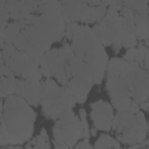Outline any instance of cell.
Segmentation results:
<instances>
[{"label":"cell","instance_id":"cell-1","mask_svg":"<svg viewBox=\"0 0 149 149\" xmlns=\"http://www.w3.org/2000/svg\"><path fill=\"white\" fill-rule=\"evenodd\" d=\"M35 118V112L22 97L6 98L1 113V146H15L28 141L33 135Z\"/></svg>","mask_w":149,"mask_h":149},{"label":"cell","instance_id":"cell-2","mask_svg":"<svg viewBox=\"0 0 149 149\" xmlns=\"http://www.w3.org/2000/svg\"><path fill=\"white\" fill-rule=\"evenodd\" d=\"M72 51L76 57L85 64L92 66L95 71L94 84H100L108 65L107 52L104 44L97 38L88 26H78L72 37Z\"/></svg>","mask_w":149,"mask_h":149},{"label":"cell","instance_id":"cell-3","mask_svg":"<svg viewBox=\"0 0 149 149\" xmlns=\"http://www.w3.org/2000/svg\"><path fill=\"white\" fill-rule=\"evenodd\" d=\"M77 100L68 88V86H59L58 88L43 93L42 112L47 118L62 119L65 113L74 106Z\"/></svg>","mask_w":149,"mask_h":149},{"label":"cell","instance_id":"cell-4","mask_svg":"<svg viewBox=\"0 0 149 149\" xmlns=\"http://www.w3.org/2000/svg\"><path fill=\"white\" fill-rule=\"evenodd\" d=\"M52 133L55 144H65L71 149L74 147L76 142L83 137L81 121L74 115L72 109H70L55 123Z\"/></svg>","mask_w":149,"mask_h":149},{"label":"cell","instance_id":"cell-5","mask_svg":"<svg viewBox=\"0 0 149 149\" xmlns=\"http://www.w3.org/2000/svg\"><path fill=\"white\" fill-rule=\"evenodd\" d=\"M129 97L136 102L149 100V73L141 69L136 62L128 63L125 69Z\"/></svg>","mask_w":149,"mask_h":149},{"label":"cell","instance_id":"cell-6","mask_svg":"<svg viewBox=\"0 0 149 149\" xmlns=\"http://www.w3.org/2000/svg\"><path fill=\"white\" fill-rule=\"evenodd\" d=\"M149 130V125L142 112L136 114H129L128 120L120 133H118V139L129 146L140 143L147 137V132Z\"/></svg>","mask_w":149,"mask_h":149},{"label":"cell","instance_id":"cell-7","mask_svg":"<svg viewBox=\"0 0 149 149\" xmlns=\"http://www.w3.org/2000/svg\"><path fill=\"white\" fill-rule=\"evenodd\" d=\"M91 109H92L91 118H92L94 128L109 132L112 129L113 120H114L112 106L104 100H98L91 105Z\"/></svg>","mask_w":149,"mask_h":149},{"label":"cell","instance_id":"cell-8","mask_svg":"<svg viewBox=\"0 0 149 149\" xmlns=\"http://www.w3.org/2000/svg\"><path fill=\"white\" fill-rule=\"evenodd\" d=\"M30 59L22 52L19 51L13 44H6L1 49V64H6L14 74H22V71L26 66V64Z\"/></svg>","mask_w":149,"mask_h":149},{"label":"cell","instance_id":"cell-9","mask_svg":"<svg viewBox=\"0 0 149 149\" xmlns=\"http://www.w3.org/2000/svg\"><path fill=\"white\" fill-rule=\"evenodd\" d=\"M41 1H13L7 0L6 5L10 13V19L22 21L31 14H35L40 7Z\"/></svg>","mask_w":149,"mask_h":149},{"label":"cell","instance_id":"cell-10","mask_svg":"<svg viewBox=\"0 0 149 149\" xmlns=\"http://www.w3.org/2000/svg\"><path fill=\"white\" fill-rule=\"evenodd\" d=\"M93 84L94 83L88 79L73 78V79H69L68 88L70 90V92L72 93V95L74 97L78 104H84Z\"/></svg>","mask_w":149,"mask_h":149},{"label":"cell","instance_id":"cell-11","mask_svg":"<svg viewBox=\"0 0 149 149\" xmlns=\"http://www.w3.org/2000/svg\"><path fill=\"white\" fill-rule=\"evenodd\" d=\"M43 98V86L41 80L26 79V88L23 99L31 106H37L42 102Z\"/></svg>","mask_w":149,"mask_h":149},{"label":"cell","instance_id":"cell-12","mask_svg":"<svg viewBox=\"0 0 149 149\" xmlns=\"http://www.w3.org/2000/svg\"><path fill=\"white\" fill-rule=\"evenodd\" d=\"M63 7H64V10H63L62 16L65 23L68 24V23L80 20L81 13L87 7V3L83 1H64Z\"/></svg>","mask_w":149,"mask_h":149},{"label":"cell","instance_id":"cell-13","mask_svg":"<svg viewBox=\"0 0 149 149\" xmlns=\"http://www.w3.org/2000/svg\"><path fill=\"white\" fill-rule=\"evenodd\" d=\"M22 31V26L20 21H15L9 23L5 30L0 31V40H3L7 44H13V42L15 41V38L21 34Z\"/></svg>","mask_w":149,"mask_h":149},{"label":"cell","instance_id":"cell-14","mask_svg":"<svg viewBox=\"0 0 149 149\" xmlns=\"http://www.w3.org/2000/svg\"><path fill=\"white\" fill-rule=\"evenodd\" d=\"M64 10L63 2L59 1H41L37 9V14H59L62 15Z\"/></svg>","mask_w":149,"mask_h":149},{"label":"cell","instance_id":"cell-15","mask_svg":"<svg viewBox=\"0 0 149 149\" xmlns=\"http://www.w3.org/2000/svg\"><path fill=\"white\" fill-rule=\"evenodd\" d=\"M16 88V79L15 77H1V98L6 99L15 93Z\"/></svg>","mask_w":149,"mask_h":149},{"label":"cell","instance_id":"cell-16","mask_svg":"<svg viewBox=\"0 0 149 149\" xmlns=\"http://www.w3.org/2000/svg\"><path fill=\"white\" fill-rule=\"evenodd\" d=\"M123 6L130 8L134 13H149V3L147 1H125Z\"/></svg>","mask_w":149,"mask_h":149},{"label":"cell","instance_id":"cell-17","mask_svg":"<svg viewBox=\"0 0 149 149\" xmlns=\"http://www.w3.org/2000/svg\"><path fill=\"white\" fill-rule=\"evenodd\" d=\"M33 146H34V149H50L49 137L45 129H42L41 134L33 140Z\"/></svg>","mask_w":149,"mask_h":149},{"label":"cell","instance_id":"cell-18","mask_svg":"<svg viewBox=\"0 0 149 149\" xmlns=\"http://www.w3.org/2000/svg\"><path fill=\"white\" fill-rule=\"evenodd\" d=\"M133 99L129 97H125V98H114L112 99V105L114 106V108L118 109V112H123L127 113L129 106L132 105Z\"/></svg>","mask_w":149,"mask_h":149},{"label":"cell","instance_id":"cell-19","mask_svg":"<svg viewBox=\"0 0 149 149\" xmlns=\"http://www.w3.org/2000/svg\"><path fill=\"white\" fill-rule=\"evenodd\" d=\"M9 17H10V13H9V9L6 5V1L1 0L0 1V31L5 30L6 27L9 24L8 23Z\"/></svg>","mask_w":149,"mask_h":149},{"label":"cell","instance_id":"cell-20","mask_svg":"<svg viewBox=\"0 0 149 149\" xmlns=\"http://www.w3.org/2000/svg\"><path fill=\"white\" fill-rule=\"evenodd\" d=\"M81 22L84 23H93L95 21H98V17H97V13H95V8L94 7H90L87 5V7L84 9V12L81 13V16H80V20Z\"/></svg>","mask_w":149,"mask_h":149},{"label":"cell","instance_id":"cell-21","mask_svg":"<svg viewBox=\"0 0 149 149\" xmlns=\"http://www.w3.org/2000/svg\"><path fill=\"white\" fill-rule=\"evenodd\" d=\"M79 116H80V121H81V126H83V139L88 140V137L91 135V129L88 127V122H87V119H86V111L80 109L79 111Z\"/></svg>","mask_w":149,"mask_h":149},{"label":"cell","instance_id":"cell-22","mask_svg":"<svg viewBox=\"0 0 149 149\" xmlns=\"http://www.w3.org/2000/svg\"><path fill=\"white\" fill-rule=\"evenodd\" d=\"M136 44H137V37H136V35L133 34V33H130V31H127L126 35H125L123 42H122V47L123 48H127V49H132Z\"/></svg>","mask_w":149,"mask_h":149},{"label":"cell","instance_id":"cell-23","mask_svg":"<svg viewBox=\"0 0 149 149\" xmlns=\"http://www.w3.org/2000/svg\"><path fill=\"white\" fill-rule=\"evenodd\" d=\"M136 37H139L140 40H148L149 37V28H148V23L147 24H137L136 26V31H135Z\"/></svg>","mask_w":149,"mask_h":149},{"label":"cell","instance_id":"cell-24","mask_svg":"<svg viewBox=\"0 0 149 149\" xmlns=\"http://www.w3.org/2000/svg\"><path fill=\"white\" fill-rule=\"evenodd\" d=\"M37 69H38L37 65H36L35 63H33L31 61H29V62L26 64V66H24V69H23L21 76H22L24 79H29V78L34 74V72H35Z\"/></svg>","mask_w":149,"mask_h":149},{"label":"cell","instance_id":"cell-25","mask_svg":"<svg viewBox=\"0 0 149 149\" xmlns=\"http://www.w3.org/2000/svg\"><path fill=\"white\" fill-rule=\"evenodd\" d=\"M77 28H78V24L76 22L68 23L66 27H65V37L69 38V40H72L74 33L77 31Z\"/></svg>","mask_w":149,"mask_h":149},{"label":"cell","instance_id":"cell-26","mask_svg":"<svg viewBox=\"0 0 149 149\" xmlns=\"http://www.w3.org/2000/svg\"><path fill=\"white\" fill-rule=\"evenodd\" d=\"M42 86H43V93H48V92L54 91V90H56V88L59 87L56 84V81L52 80V79H47L44 83H42Z\"/></svg>","mask_w":149,"mask_h":149},{"label":"cell","instance_id":"cell-27","mask_svg":"<svg viewBox=\"0 0 149 149\" xmlns=\"http://www.w3.org/2000/svg\"><path fill=\"white\" fill-rule=\"evenodd\" d=\"M137 56V49L136 48H132V49H127L125 56H123V59L128 63H132V62H135V58Z\"/></svg>","mask_w":149,"mask_h":149},{"label":"cell","instance_id":"cell-28","mask_svg":"<svg viewBox=\"0 0 149 149\" xmlns=\"http://www.w3.org/2000/svg\"><path fill=\"white\" fill-rule=\"evenodd\" d=\"M24 88H26V80H23V79H16L15 95L23 98V95H24Z\"/></svg>","mask_w":149,"mask_h":149},{"label":"cell","instance_id":"cell-29","mask_svg":"<svg viewBox=\"0 0 149 149\" xmlns=\"http://www.w3.org/2000/svg\"><path fill=\"white\" fill-rule=\"evenodd\" d=\"M95 8V13H97V17H98V21H102L105 17H106V14H107V9L108 7H106L105 5H101L98 6V7H94Z\"/></svg>","mask_w":149,"mask_h":149},{"label":"cell","instance_id":"cell-30","mask_svg":"<svg viewBox=\"0 0 149 149\" xmlns=\"http://www.w3.org/2000/svg\"><path fill=\"white\" fill-rule=\"evenodd\" d=\"M0 74H1V77H8V78L15 76V74L13 73V71H12L6 64H1V68H0Z\"/></svg>","mask_w":149,"mask_h":149},{"label":"cell","instance_id":"cell-31","mask_svg":"<svg viewBox=\"0 0 149 149\" xmlns=\"http://www.w3.org/2000/svg\"><path fill=\"white\" fill-rule=\"evenodd\" d=\"M74 149H93V147L91 146V143L88 142V140H84V141L79 142L74 147Z\"/></svg>","mask_w":149,"mask_h":149},{"label":"cell","instance_id":"cell-32","mask_svg":"<svg viewBox=\"0 0 149 149\" xmlns=\"http://www.w3.org/2000/svg\"><path fill=\"white\" fill-rule=\"evenodd\" d=\"M140 108L146 111V112H149V100L148 101H143L140 104Z\"/></svg>","mask_w":149,"mask_h":149},{"label":"cell","instance_id":"cell-33","mask_svg":"<svg viewBox=\"0 0 149 149\" xmlns=\"http://www.w3.org/2000/svg\"><path fill=\"white\" fill-rule=\"evenodd\" d=\"M55 149H69V147L65 144H55Z\"/></svg>","mask_w":149,"mask_h":149},{"label":"cell","instance_id":"cell-34","mask_svg":"<svg viewBox=\"0 0 149 149\" xmlns=\"http://www.w3.org/2000/svg\"><path fill=\"white\" fill-rule=\"evenodd\" d=\"M91 135L92 136H95L97 135V128H92L91 129Z\"/></svg>","mask_w":149,"mask_h":149},{"label":"cell","instance_id":"cell-35","mask_svg":"<svg viewBox=\"0 0 149 149\" xmlns=\"http://www.w3.org/2000/svg\"><path fill=\"white\" fill-rule=\"evenodd\" d=\"M2 149H21V148L20 147H7V148L2 147Z\"/></svg>","mask_w":149,"mask_h":149},{"label":"cell","instance_id":"cell-36","mask_svg":"<svg viewBox=\"0 0 149 149\" xmlns=\"http://www.w3.org/2000/svg\"><path fill=\"white\" fill-rule=\"evenodd\" d=\"M24 149H34V148H33V147H31L30 144H28V146H27V147H26Z\"/></svg>","mask_w":149,"mask_h":149},{"label":"cell","instance_id":"cell-37","mask_svg":"<svg viewBox=\"0 0 149 149\" xmlns=\"http://www.w3.org/2000/svg\"><path fill=\"white\" fill-rule=\"evenodd\" d=\"M144 45H146V47H148V48H149V40H148V41H146V43H144Z\"/></svg>","mask_w":149,"mask_h":149},{"label":"cell","instance_id":"cell-38","mask_svg":"<svg viewBox=\"0 0 149 149\" xmlns=\"http://www.w3.org/2000/svg\"><path fill=\"white\" fill-rule=\"evenodd\" d=\"M139 149H146V148H143V147H141V144H140V148Z\"/></svg>","mask_w":149,"mask_h":149},{"label":"cell","instance_id":"cell-39","mask_svg":"<svg viewBox=\"0 0 149 149\" xmlns=\"http://www.w3.org/2000/svg\"><path fill=\"white\" fill-rule=\"evenodd\" d=\"M148 28H149V19H148Z\"/></svg>","mask_w":149,"mask_h":149}]
</instances>
